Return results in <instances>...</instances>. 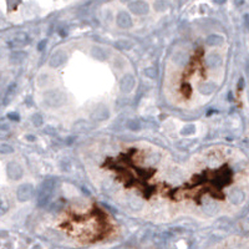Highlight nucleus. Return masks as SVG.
<instances>
[{
	"label": "nucleus",
	"instance_id": "obj_1",
	"mask_svg": "<svg viewBox=\"0 0 249 249\" xmlns=\"http://www.w3.org/2000/svg\"><path fill=\"white\" fill-rule=\"evenodd\" d=\"M52 192H54V181L51 179L45 181L41 184V188L39 191V198H38L39 205H46L52 196Z\"/></svg>",
	"mask_w": 249,
	"mask_h": 249
},
{
	"label": "nucleus",
	"instance_id": "obj_2",
	"mask_svg": "<svg viewBox=\"0 0 249 249\" xmlns=\"http://www.w3.org/2000/svg\"><path fill=\"white\" fill-rule=\"evenodd\" d=\"M31 194H33V186L29 183L20 186L19 189H17V198H19L20 201H28V199L31 197Z\"/></svg>",
	"mask_w": 249,
	"mask_h": 249
},
{
	"label": "nucleus",
	"instance_id": "obj_3",
	"mask_svg": "<svg viewBox=\"0 0 249 249\" xmlns=\"http://www.w3.org/2000/svg\"><path fill=\"white\" fill-rule=\"evenodd\" d=\"M8 174H9L10 178L19 179L21 177V174H23V169H21V167L19 165H17V163L11 162V163L8 165Z\"/></svg>",
	"mask_w": 249,
	"mask_h": 249
},
{
	"label": "nucleus",
	"instance_id": "obj_4",
	"mask_svg": "<svg viewBox=\"0 0 249 249\" xmlns=\"http://www.w3.org/2000/svg\"><path fill=\"white\" fill-rule=\"evenodd\" d=\"M9 209V204L7 202V199L0 197V216H4Z\"/></svg>",
	"mask_w": 249,
	"mask_h": 249
},
{
	"label": "nucleus",
	"instance_id": "obj_5",
	"mask_svg": "<svg viewBox=\"0 0 249 249\" xmlns=\"http://www.w3.org/2000/svg\"><path fill=\"white\" fill-rule=\"evenodd\" d=\"M13 151V148L10 147V146H8V144H1L0 146V152L1 153H9V152H11Z\"/></svg>",
	"mask_w": 249,
	"mask_h": 249
},
{
	"label": "nucleus",
	"instance_id": "obj_6",
	"mask_svg": "<svg viewBox=\"0 0 249 249\" xmlns=\"http://www.w3.org/2000/svg\"><path fill=\"white\" fill-rule=\"evenodd\" d=\"M8 117H9L10 120H14V121H19V116H17L16 113H9V115H8Z\"/></svg>",
	"mask_w": 249,
	"mask_h": 249
}]
</instances>
